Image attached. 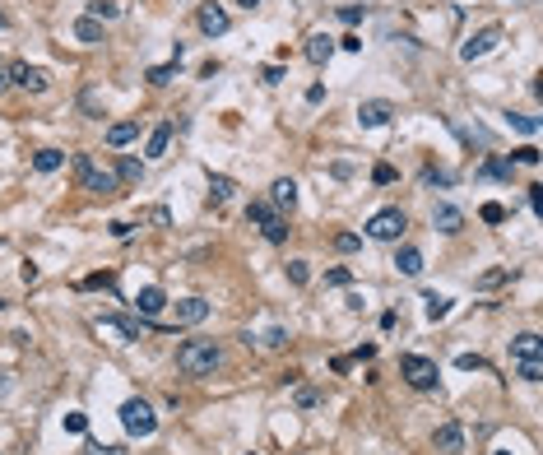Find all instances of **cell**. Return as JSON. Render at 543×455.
Wrapping results in <instances>:
<instances>
[{"label":"cell","instance_id":"23","mask_svg":"<svg viewBox=\"0 0 543 455\" xmlns=\"http://www.w3.org/2000/svg\"><path fill=\"white\" fill-rule=\"evenodd\" d=\"M233 190H237V181H233V177H223V172H209V195H214V205H228V200H233Z\"/></svg>","mask_w":543,"mask_h":455},{"label":"cell","instance_id":"48","mask_svg":"<svg viewBox=\"0 0 543 455\" xmlns=\"http://www.w3.org/2000/svg\"><path fill=\"white\" fill-rule=\"evenodd\" d=\"M334 47H344V51H362V37H358V33H348V37H339Z\"/></svg>","mask_w":543,"mask_h":455},{"label":"cell","instance_id":"49","mask_svg":"<svg viewBox=\"0 0 543 455\" xmlns=\"http://www.w3.org/2000/svg\"><path fill=\"white\" fill-rule=\"evenodd\" d=\"M348 367H353V358H348V353H334L330 358V372H348Z\"/></svg>","mask_w":543,"mask_h":455},{"label":"cell","instance_id":"11","mask_svg":"<svg viewBox=\"0 0 543 455\" xmlns=\"http://www.w3.org/2000/svg\"><path fill=\"white\" fill-rule=\"evenodd\" d=\"M269 205H274L279 214H288L293 205H298V181H293V177H274V186H269Z\"/></svg>","mask_w":543,"mask_h":455},{"label":"cell","instance_id":"36","mask_svg":"<svg viewBox=\"0 0 543 455\" xmlns=\"http://www.w3.org/2000/svg\"><path fill=\"white\" fill-rule=\"evenodd\" d=\"M307 279H311L307 260H288V284H298V289H302V284H307Z\"/></svg>","mask_w":543,"mask_h":455},{"label":"cell","instance_id":"41","mask_svg":"<svg viewBox=\"0 0 543 455\" xmlns=\"http://www.w3.org/2000/svg\"><path fill=\"white\" fill-rule=\"evenodd\" d=\"M372 181H377V186H390V181H395V167H390V163H377V167H372Z\"/></svg>","mask_w":543,"mask_h":455},{"label":"cell","instance_id":"39","mask_svg":"<svg viewBox=\"0 0 543 455\" xmlns=\"http://www.w3.org/2000/svg\"><path fill=\"white\" fill-rule=\"evenodd\" d=\"M325 284H330V289H348L353 274H348V269H325Z\"/></svg>","mask_w":543,"mask_h":455},{"label":"cell","instance_id":"10","mask_svg":"<svg viewBox=\"0 0 543 455\" xmlns=\"http://www.w3.org/2000/svg\"><path fill=\"white\" fill-rule=\"evenodd\" d=\"M432 446L441 455H460L465 451V427H460V423H441V427L432 432Z\"/></svg>","mask_w":543,"mask_h":455},{"label":"cell","instance_id":"13","mask_svg":"<svg viewBox=\"0 0 543 455\" xmlns=\"http://www.w3.org/2000/svg\"><path fill=\"white\" fill-rule=\"evenodd\" d=\"M302 51H307V61H311V66H330V56H334V37H325V33H311Z\"/></svg>","mask_w":543,"mask_h":455},{"label":"cell","instance_id":"3","mask_svg":"<svg viewBox=\"0 0 543 455\" xmlns=\"http://www.w3.org/2000/svg\"><path fill=\"white\" fill-rule=\"evenodd\" d=\"M404 228H409L404 210H377L372 219H367V237H372V242H399Z\"/></svg>","mask_w":543,"mask_h":455},{"label":"cell","instance_id":"60","mask_svg":"<svg viewBox=\"0 0 543 455\" xmlns=\"http://www.w3.org/2000/svg\"><path fill=\"white\" fill-rule=\"evenodd\" d=\"M251 455H255V451H251Z\"/></svg>","mask_w":543,"mask_h":455},{"label":"cell","instance_id":"30","mask_svg":"<svg viewBox=\"0 0 543 455\" xmlns=\"http://www.w3.org/2000/svg\"><path fill=\"white\" fill-rule=\"evenodd\" d=\"M506 279H511V269H488V274H478V289H483V293H488V289H501Z\"/></svg>","mask_w":543,"mask_h":455},{"label":"cell","instance_id":"33","mask_svg":"<svg viewBox=\"0 0 543 455\" xmlns=\"http://www.w3.org/2000/svg\"><path fill=\"white\" fill-rule=\"evenodd\" d=\"M260 344H265V348H283V344H288V330H283V325H269Z\"/></svg>","mask_w":543,"mask_h":455},{"label":"cell","instance_id":"6","mask_svg":"<svg viewBox=\"0 0 543 455\" xmlns=\"http://www.w3.org/2000/svg\"><path fill=\"white\" fill-rule=\"evenodd\" d=\"M501 37H506V33H501V23H488V28H478V33L469 37L465 47H460V61H483L488 51H497V47H501Z\"/></svg>","mask_w":543,"mask_h":455},{"label":"cell","instance_id":"21","mask_svg":"<svg viewBox=\"0 0 543 455\" xmlns=\"http://www.w3.org/2000/svg\"><path fill=\"white\" fill-rule=\"evenodd\" d=\"M511 167H515L511 158H483V163H478V177H483V181H506Z\"/></svg>","mask_w":543,"mask_h":455},{"label":"cell","instance_id":"35","mask_svg":"<svg viewBox=\"0 0 543 455\" xmlns=\"http://www.w3.org/2000/svg\"><path fill=\"white\" fill-rule=\"evenodd\" d=\"M455 367H460V372H483L488 363H483V353H460V358H455Z\"/></svg>","mask_w":543,"mask_h":455},{"label":"cell","instance_id":"59","mask_svg":"<svg viewBox=\"0 0 543 455\" xmlns=\"http://www.w3.org/2000/svg\"><path fill=\"white\" fill-rule=\"evenodd\" d=\"M0 311H5V302H0Z\"/></svg>","mask_w":543,"mask_h":455},{"label":"cell","instance_id":"16","mask_svg":"<svg viewBox=\"0 0 543 455\" xmlns=\"http://www.w3.org/2000/svg\"><path fill=\"white\" fill-rule=\"evenodd\" d=\"M255 228H260V233H265V242H288V219H283V214H279V210H269L265 214V219H260V223H255Z\"/></svg>","mask_w":543,"mask_h":455},{"label":"cell","instance_id":"26","mask_svg":"<svg viewBox=\"0 0 543 455\" xmlns=\"http://www.w3.org/2000/svg\"><path fill=\"white\" fill-rule=\"evenodd\" d=\"M422 302H427V307H422L427 321H446V316H451V298H441V293H427Z\"/></svg>","mask_w":543,"mask_h":455},{"label":"cell","instance_id":"17","mask_svg":"<svg viewBox=\"0 0 543 455\" xmlns=\"http://www.w3.org/2000/svg\"><path fill=\"white\" fill-rule=\"evenodd\" d=\"M140 140V121H111L107 126V145L111 149H126V145H135Z\"/></svg>","mask_w":543,"mask_h":455},{"label":"cell","instance_id":"7","mask_svg":"<svg viewBox=\"0 0 543 455\" xmlns=\"http://www.w3.org/2000/svg\"><path fill=\"white\" fill-rule=\"evenodd\" d=\"M5 75H10V84H19V89H28V93H47V84H51V75H47L42 66H28V61L5 66Z\"/></svg>","mask_w":543,"mask_h":455},{"label":"cell","instance_id":"22","mask_svg":"<svg viewBox=\"0 0 543 455\" xmlns=\"http://www.w3.org/2000/svg\"><path fill=\"white\" fill-rule=\"evenodd\" d=\"M75 37H79L84 47H98V42H102V23L84 14V19H75Z\"/></svg>","mask_w":543,"mask_h":455},{"label":"cell","instance_id":"50","mask_svg":"<svg viewBox=\"0 0 543 455\" xmlns=\"http://www.w3.org/2000/svg\"><path fill=\"white\" fill-rule=\"evenodd\" d=\"M530 210L543 214V186H530Z\"/></svg>","mask_w":543,"mask_h":455},{"label":"cell","instance_id":"37","mask_svg":"<svg viewBox=\"0 0 543 455\" xmlns=\"http://www.w3.org/2000/svg\"><path fill=\"white\" fill-rule=\"evenodd\" d=\"M283 79H288V70H283V66H265V70H260V84H269V89L283 84Z\"/></svg>","mask_w":543,"mask_h":455},{"label":"cell","instance_id":"44","mask_svg":"<svg viewBox=\"0 0 543 455\" xmlns=\"http://www.w3.org/2000/svg\"><path fill=\"white\" fill-rule=\"evenodd\" d=\"M511 163H539V149H534V145H525V149H515V158H511Z\"/></svg>","mask_w":543,"mask_h":455},{"label":"cell","instance_id":"32","mask_svg":"<svg viewBox=\"0 0 543 455\" xmlns=\"http://www.w3.org/2000/svg\"><path fill=\"white\" fill-rule=\"evenodd\" d=\"M358 246H362V237H358V233H334V251H344V255H353Z\"/></svg>","mask_w":543,"mask_h":455},{"label":"cell","instance_id":"19","mask_svg":"<svg viewBox=\"0 0 543 455\" xmlns=\"http://www.w3.org/2000/svg\"><path fill=\"white\" fill-rule=\"evenodd\" d=\"M61 167H66V154H61V149H37L33 154V172H42V177H51Z\"/></svg>","mask_w":543,"mask_h":455},{"label":"cell","instance_id":"12","mask_svg":"<svg viewBox=\"0 0 543 455\" xmlns=\"http://www.w3.org/2000/svg\"><path fill=\"white\" fill-rule=\"evenodd\" d=\"M432 228H437V233H446V237H455V233H460V228H465V214H460V210H455V205H437V210H432Z\"/></svg>","mask_w":543,"mask_h":455},{"label":"cell","instance_id":"52","mask_svg":"<svg viewBox=\"0 0 543 455\" xmlns=\"http://www.w3.org/2000/svg\"><path fill=\"white\" fill-rule=\"evenodd\" d=\"M111 237H116V242H126V237H130V223L116 219V223H111Z\"/></svg>","mask_w":543,"mask_h":455},{"label":"cell","instance_id":"34","mask_svg":"<svg viewBox=\"0 0 543 455\" xmlns=\"http://www.w3.org/2000/svg\"><path fill=\"white\" fill-rule=\"evenodd\" d=\"M316 400H321V395H316L311 386H298V390H293V404H298V409H316Z\"/></svg>","mask_w":543,"mask_h":455},{"label":"cell","instance_id":"46","mask_svg":"<svg viewBox=\"0 0 543 455\" xmlns=\"http://www.w3.org/2000/svg\"><path fill=\"white\" fill-rule=\"evenodd\" d=\"M111 284H116L111 274H89V279H84V289H111Z\"/></svg>","mask_w":543,"mask_h":455},{"label":"cell","instance_id":"38","mask_svg":"<svg viewBox=\"0 0 543 455\" xmlns=\"http://www.w3.org/2000/svg\"><path fill=\"white\" fill-rule=\"evenodd\" d=\"M511 126L520 135H539V121H534V116H520V111H511Z\"/></svg>","mask_w":543,"mask_h":455},{"label":"cell","instance_id":"31","mask_svg":"<svg viewBox=\"0 0 543 455\" xmlns=\"http://www.w3.org/2000/svg\"><path fill=\"white\" fill-rule=\"evenodd\" d=\"M367 19V10L362 5H339V23H348V28H358V23Z\"/></svg>","mask_w":543,"mask_h":455},{"label":"cell","instance_id":"58","mask_svg":"<svg viewBox=\"0 0 543 455\" xmlns=\"http://www.w3.org/2000/svg\"><path fill=\"white\" fill-rule=\"evenodd\" d=\"M5 23H10V19H5V14H0V28H5Z\"/></svg>","mask_w":543,"mask_h":455},{"label":"cell","instance_id":"43","mask_svg":"<svg viewBox=\"0 0 543 455\" xmlns=\"http://www.w3.org/2000/svg\"><path fill=\"white\" fill-rule=\"evenodd\" d=\"M84 455H126L121 446H102V442H84Z\"/></svg>","mask_w":543,"mask_h":455},{"label":"cell","instance_id":"45","mask_svg":"<svg viewBox=\"0 0 543 455\" xmlns=\"http://www.w3.org/2000/svg\"><path fill=\"white\" fill-rule=\"evenodd\" d=\"M145 219H149V223H154V228H167V223H172V214H167V210H163V205H158V210H149V214H145Z\"/></svg>","mask_w":543,"mask_h":455},{"label":"cell","instance_id":"5","mask_svg":"<svg viewBox=\"0 0 543 455\" xmlns=\"http://www.w3.org/2000/svg\"><path fill=\"white\" fill-rule=\"evenodd\" d=\"M121 427H126L130 437H154V432H158V413L149 409L145 400H126V404H121Z\"/></svg>","mask_w":543,"mask_h":455},{"label":"cell","instance_id":"55","mask_svg":"<svg viewBox=\"0 0 543 455\" xmlns=\"http://www.w3.org/2000/svg\"><path fill=\"white\" fill-rule=\"evenodd\" d=\"M5 84H10V75H5V66H0V89H5Z\"/></svg>","mask_w":543,"mask_h":455},{"label":"cell","instance_id":"2","mask_svg":"<svg viewBox=\"0 0 543 455\" xmlns=\"http://www.w3.org/2000/svg\"><path fill=\"white\" fill-rule=\"evenodd\" d=\"M75 172H79V186L89 190V195H102V200H107V195H116V186H121V181H116V172L98 167L89 154H75Z\"/></svg>","mask_w":543,"mask_h":455},{"label":"cell","instance_id":"29","mask_svg":"<svg viewBox=\"0 0 543 455\" xmlns=\"http://www.w3.org/2000/svg\"><path fill=\"white\" fill-rule=\"evenodd\" d=\"M89 19H121V5H116V0H93L89 5Z\"/></svg>","mask_w":543,"mask_h":455},{"label":"cell","instance_id":"25","mask_svg":"<svg viewBox=\"0 0 543 455\" xmlns=\"http://www.w3.org/2000/svg\"><path fill=\"white\" fill-rule=\"evenodd\" d=\"M511 358H539V334L534 330L515 334V339H511Z\"/></svg>","mask_w":543,"mask_h":455},{"label":"cell","instance_id":"9","mask_svg":"<svg viewBox=\"0 0 543 455\" xmlns=\"http://www.w3.org/2000/svg\"><path fill=\"white\" fill-rule=\"evenodd\" d=\"M195 23H200V33H205V37H223L228 28H233V19H228V10H223V5H200Z\"/></svg>","mask_w":543,"mask_h":455},{"label":"cell","instance_id":"4","mask_svg":"<svg viewBox=\"0 0 543 455\" xmlns=\"http://www.w3.org/2000/svg\"><path fill=\"white\" fill-rule=\"evenodd\" d=\"M399 372H404V381H409L413 390H437V363L432 358H422V353H404L399 358Z\"/></svg>","mask_w":543,"mask_h":455},{"label":"cell","instance_id":"56","mask_svg":"<svg viewBox=\"0 0 543 455\" xmlns=\"http://www.w3.org/2000/svg\"><path fill=\"white\" fill-rule=\"evenodd\" d=\"M237 5H246V10H251V5H260V0H237Z\"/></svg>","mask_w":543,"mask_h":455},{"label":"cell","instance_id":"42","mask_svg":"<svg viewBox=\"0 0 543 455\" xmlns=\"http://www.w3.org/2000/svg\"><path fill=\"white\" fill-rule=\"evenodd\" d=\"M478 214H483V223H501V219H506V210H501L497 200H488V205H483Z\"/></svg>","mask_w":543,"mask_h":455},{"label":"cell","instance_id":"51","mask_svg":"<svg viewBox=\"0 0 543 455\" xmlns=\"http://www.w3.org/2000/svg\"><path fill=\"white\" fill-rule=\"evenodd\" d=\"M307 102H311V107H316V102H325V84H311V89H307Z\"/></svg>","mask_w":543,"mask_h":455},{"label":"cell","instance_id":"40","mask_svg":"<svg viewBox=\"0 0 543 455\" xmlns=\"http://www.w3.org/2000/svg\"><path fill=\"white\" fill-rule=\"evenodd\" d=\"M66 432L84 437V432H89V418H84V413H66Z\"/></svg>","mask_w":543,"mask_h":455},{"label":"cell","instance_id":"15","mask_svg":"<svg viewBox=\"0 0 543 455\" xmlns=\"http://www.w3.org/2000/svg\"><path fill=\"white\" fill-rule=\"evenodd\" d=\"M163 307H167V293L163 289H140V298H135V311H140L145 321H154Z\"/></svg>","mask_w":543,"mask_h":455},{"label":"cell","instance_id":"47","mask_svg":"<svg viewBox=\"0 0 543 455\" xmlns=\"http://www.w3.org/2000/svg\"><path fill=\"white\" fill-rule=\"evenodd\" d=\"M19 279H23V284H37V265H33V260H23V265H19Z\"/></svg>","mask_w":543,"mask_h":455},{"label":"cell","instance_id":"8","mask_svg":"<svg viewBox=\"0 0 543 455\" xmlns=\"http://www.w3.org/2000/svg\"><path fill=\"white\" fill-rule=\"evenodd\" d=\"M390 116H395V102H386V98H367V102H358V126H362V131H381Z\"/></svg>","mask_w":543,"mask_h":455},{"label":"cell","instance_id":"57","mask_svg":"<svg viewBox=\"0 0 543 455\" xmlns=\"http://www.w3.org/2000/svg\"><path fill=\"white\" fill-rule=\"evenodd\" d=\"M492 455H515V451H492Z\"/></svg>","mask_w":543,"mask_h":455},{"label":"cell","instance_id":"28","mask_svg":"<svg viewBox=\"0 0 543 455\" xmlns=\"http://www.w3.org/2000/svg\"><path fill=\"white\" fill-rule=\"evenodd\" d=\"M177 66H181V56H172L167 66H154L145 79H149V84H172V79H177Z\"/></svg>","mask_w":543,"mask_h":455},{"label":"cell","instance_id":"27","mask_svg":"<svg viewBox=\"0 0 543 455\" xmlns=\"http://www.w3.org/2000/svg\"><path fill=\"white\" fill-rule=\"evenodd\" d=\"M515 377L534 386V381H543V363L539 358H515Z\"/></svg>","mask_w":543,"mask_h":455},{"label":"cell","instance_id":"24","mask_svg":"<svg viewBox=\"0 0 543 455\" xmlns=\"http://www.w3.org/2000/svg\"><path fill=\"white\" fill-rule=\"evenodd\" d=\"M116 181H126V186H135V181H145V163L126 154L121 163H116Z\"/></svg>","mask_w":543,"mask_h":455},{"label":"cell","instance_id":"18","mask_svg":"<svg viewBox=\"0 0 543 455\" xmlns=\"http://www.w3.org/2000/svg\"><path fill=\"white\" fill-rule=\"evenodd\" d=\"M167 145H172V121H158L154 131H149V145H145V158H163Z\"/></svg>","mask_w":543,"mask_h":455},{"label":"cell","instance_id":"1","mask_svg":"<svg viewBox=\"0 0 543 455\" xmlns=\"http://www.w3.org/2000/svg\"><path fill=\"white\" fill-rule=\"evenodd\" d=\"M177 367L186 377H214L223 367V348L214 344V339H186V344L177 348Z\"/></svg>","mask_w":543,"mask_h":455},{"label":"cell","instance_id":"14","mask_svg":"<svg viewBox=\"0 0 543 455\" xmlns=\"http://www.w3.org/2000/svg\"><path fill=\"white\" fill-rule=\"evenodd\" d=\"M205 316H209V302L205 298H181L177 302V325H200Z\"/></svg>","mask_w":543,"mask_h":455},{"label":"cell","instance_id":"53","mask_svg":"<svg viewBox=\"0 0 543 455\" xmlns=\"http://www.w3.org/2000/svg\"><path fill=\"white\" fill-rule=\"evenodd\" d=\"M330 172H334V177H339V181H348V177H353V163H334Z\"/></svg>","mask_w":543,"mask_h":455},{"label":"cell","instance_id":"54","mask_svg":"<svg viewBox=\"0 0 543 455\" xmlns=\"http://www.w3.org/2000/svg\"><path fill=\"white\" fill-rule=\"evenodd\" d=\"M10 386H14V377H0V395H10Z\"/></svg>","mask_w":543,"mask_h":455},{"label":"cell","instance_id":"20","mask_svg":"<svg viewBox=\"0 0 543 455\" xmlns=\"http://www.w3.org/2000/svg\"><path fill=\"white\" fill-rule=\"evenodd\" d=\"M395 265H399V274H409V279H418V274H422V251H418V246H399V255H395Z\"/></svg>","mask_w":543,"mask_h":455}]
</instances>
